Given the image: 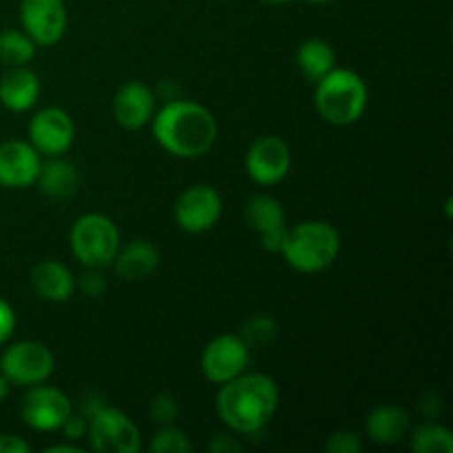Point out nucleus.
Segmentation results:
<instances>
[{"instance_id": "nucleus-33", "label": "nucleus", "mask_w": 453, "mask_h": 453, "mask_svg": "<svg viewBox=\"0 0 453 453\" xmlns=\"http://www.w3.org/2000/svg\"><path fill=\"white\" fill-rule=\"evenodd\" d=\"M286 239H288V226H281V228L268 230V233L261 234V246H264L268 252H279V255H281L283 246H286Z\"/></svg>"}, {"instance_id": "nucleus-19", "label": "nucleus", "mask_w": 453, "mask_h": 453, "mask_svg": "<svg viewBox=\"0 0 453 453\" xmlns=\"http://www.w3.org/2000/svg\"><path fill=\"white\" fill-rule=\"evenodd\" d=\"M113 265L115 273L124 281H140V279H146L150 273H155V268L159 265V252L146 239H135L124 248L119 246Z\"/></svg>"}, {"instance_id": "nucleus-20", "label": "nucleus", "mask_w": 453, "mask_h": 453, "mask_svg": "<svg viewBox=\"0 0 453 453\" xmlns=\"http://www.w3.org/2000/svg\"><path fill=\"white\" fill-rule=\"evenodd\" d=\"M35 184L40 186L47 197L51 199H69L71 195H75L80 186V173L69 159H65L62 155L58 157H47V162L40 164V173Z\"/></svg>"}, {"instance_id": "nucleus-23", "label": "nucleus", "mask_w": 453, "mask_h": 453, "mask_svg": "<svg viewBox=\"0 0 453 453\" xmlns=\"http://www.w3.org/2000/svg\"><path fill=\"white\" fill-rule=\"evenodd\" d=\"M38 44L22 29L0 31V62L7 66H25L34 60Z\"/></svg>"}, {"instance_id": "nucleus-4", "label": "nucleus", "mask_w": 453, "mask_h": 453, "mask_svg": "<svg viewBox=\"0 0 453 453\" xmlns=\"http://www.w3.org/2000/svg\"><path fill=\"white\" fill-rule=\"evenodd\" d=\"M314 104L319 115L334 127L358 122L367 109V84L349 69H334L317 82Z\"/></svg>"}, {"instance_id": "nucleus-10", "label": "nucleus", "mask_w": 453, "mask_h": 453, "mask_svg": "<svg viewBox=\"0 0 453 453\" xmlns=\"http://www.w3.org/2000/svg\"><path fill=\"white\" fill-rule=\"evenodd\" d=\"M250 365V348L239 334H219L202 354V372L211 383H228Z\"/></svg>"}, {"instance_id": "nucleus-3", "label": "nucleus", "mask_w": 453, "mask_h": 453, "mask_svg": "<svg viewBox=\"0 0 453 453\" xmlns=\"http://www.w3.org/2000/svg\"><path fill=\"white\" fill-rule=\"evenodd\" d=\"M341 252V234L327 221H301L288 228L286 246L281 255L296 273H323L336 261Z\"/></svg>"}, {"instance_id": "nucleus-31", "label": "nucleus", "mask_w": 453, "mask_h": 453, "mask_svg": "<svg viewBox=\"0 0 453 453\" xmlns=\"http://www.w3.org/2000/svg\"><path fill=\"white\" fill-rule=\"evenodd\" d=\"M106 281L102 274H97L96 268H88V273L82 277V292L91 299H97V296L104 295Z\"/></svg>"}, {"instance_id": "nucleus-36", "label": "nucleus", "mask_w": 453, "mask_h": 453, "mask_svg": "<svg viewBox=\"0 0 453 453\" xmlns=\"http://www.w3.org/2000/svg\"><path fill=\"white\" fill-rule=\"evenodd\" d=\"M44 451H51V453H80L82 449H80L78 445H69V442H65V445H53V447H47Z\"/></svg>"}, {"instance_id": "nucleus-11", "label": "nucleus", "mask_w": 453, "mask_h": 453, "mask_svg": "<svg viewBox=\"0 0 453 453\" xmlns=\"http://www.w3.org/2000/svg\"><path fill=\"white\" fill-rule=\"evenodd\" d=\"M75 124L65 109L47 106L29 122V144L44 157L65 155L73 146Z\"/></svg>"}, {"instance_id": "nucleus-18", "label": "nucleus", "mask_w": 453, "mask_h": 453, "mask_svg": "<svg viewBox=\"0 0 453 453\" xmlns=\"http://www.w3.org/2000/svg\"><path fill=\"white\" fill-rule=\"evenodd\" d=\"M365 434L376 445H396L410 434V414L392 403L374 407L365 418Z\"/></svg>"}, {"instance_id": "nucleus-39", "label": "nucleus", "mask_w": 453, "mask_h": 453, "mask_svg": "<svg viewBox=\"0 0 453 453\" xmlns=\"http://www.w3.org/2000/svg\"><path fill=\"white\" fill-rule=\"evenodd\" d=\"M310 3H332V0H310Z\"/></svg>"}, {"instance_id": "nucleus-22", "label": "nucleus", "mask_w": 453, "mask_h": 453, "mask_svg": "<svg viewBox=\"0 0 453 453\" xmlns=\"http://www.w3.org/2000/svg\"><path fill=\"white\" fill-rule=\"evenodd\" d=\"M246 221L257 234L286 226V211L273 195H255L246 203Z\"/></svg>"}, {"instance_id": "nucleus-38", "label": "nucleus", "mask_w": 453, "mask_h": 453, "mask_svg": "<svg viewBox=\"0 0 453 453\" xmlns=\"http://www.w3.org/2000/svg\"><path fill=\"white\" fill-rule=\"evenodd\" d=\"M264 3H268V4H286V3H290V0H264Z\"/></svg>"}, {"instance_id": "nucleus-15", "label": "nucleus", "mask_w": 453, "mask_h": 453, "mask_svg": "<svg viewBox=\"0 0 453 453\" xmlns=\"http://www.w3.org/2000/svg\"><path fill=\"white\" fill-rule=\"evenodd\" d=\"M155 115V93L149 84L140 80H131L113 97V118L127 131L150 124Z\"/></svg>"}, {"instance_id": "nucleus-7", "label": "nucleus", "mask_w": 453, "mask_h": 453, "mask_svg": "<svg viewBox=\"0 0 453 453\" xmlns=\"http://www.w3.org/2000/svg\"><path fill=\"white\" fill-rule=\"evenodd\" d=\"M56 358L44 343L38 341H18L0 354V372L18 388L44 383L53 374Z\"/></svg>"}, {"instance_id": "nucleus-16", "label": "nucleus", "mask_w": 453, "mask_h": 453, "mask_svg": "<svg viewBox=\"0 0 453 453\" xmlns=\"http://www.w3.org/2000/svg\"><path fill=\"white\" fill-rule=\"evenodd\" d=\"M40 80L29 66H9L0 78V104L12 113H25L38 102Z\"/></svg>"}, {"instance_id": "nucleus-5", "label": "nucleus", "mask_w": 453, "mask_h": 453, "mask_svg": "<svg viewBox=\"0 0 453 453\" xmlns=\"http://www.w3.org/2000/svg\"><path fill=\"white\" fill-rule=\"evenodd\" d=\"M71 252L84 268L102 270L113 264L119 246V230L113 219L100 212L78 217L71 228Z\"/></svg>"}, {"instance_id": "nucleus-28", "label": "nucleus", "mask_w": 453, "mask_h": 453, "mask_svg": "<svg viewBox=\"0 0 453 453\" xmlns=\"http://www.w3.org/2000/svg\"><path fill=\"white\" fill-rule=\"evenodd\" d=\"M361 449V436L357 432H348V429H341V432L332 434L326 442V451L330 453H358Z\"/></svg>"}, {"instance_id": "nucleus-30", "label": "nucleus", "mask_w": 453, "mask_h": 453, "mask_svg": "<svg viewBox=\"0 0 453 453\" xmlns=\"http://www.w3.org/2000/svg\"><path fill=\"white\" fill-rule=\"evenodd\" d=\"M208 449L212 453H239L243 449V445L237 441L234 432H226V434H215L211 445H208Z\"/></svg>"}, {"instance_id": "nucleus-27", "label": "nucleus", "mask_w": 453, "mask_h": 453, "mask_svg": "<svg viewBox=\"0 0 453 453\" xmlns=\"http://www.w3.org/2000/svg\"><path fill=\"white\" fill-rule=\"evenodd\" d=\"M149 414L155 423L159 425H173L181 414V407L180 401H177L173 394L162 392L157 396L150 398V405H149Z\"/></svg>"}, {"instance_id": "nucleus-24", "label": "nucleus", "mask_w": 453, "mask_h": 453, "mask_svg": "<svg viewBox=\"0 0 453 453\" xmlns=\"http://www.w3.org/2000/svg\"><path fill=\"white\" fill-rule=\"evenodd\" d=\"M411 451L416 453H453L451 429L438 423H425L411 434Z\"/></svg>"}, {"instance_id": "nucleus-1", "label": "nucleus", "mask_w": 453, "mask_h": 453, "mask_svg": "<svg viewBox=\"0 0 453 453\" xmlns=\"http://www.w3.org/2000/svg\"><path fill=\"white\" fill-rule=\"evenodd\" d=\"M279 407V388L268 374H239L221 383L215 410L221 423L234 434L255 436L273 420Z\"/></svg>"}, {"instance_id": "nucleus-26", "label": "nucleus", "mask_w": 453, "mask_h": 453, "mask_svg": "<svg viewBox=\"0 0 453 453\" xmlns=\"http://www.w3.org/2000/svg\"><path fill=\"white\" fill-rule=\"evenodd\" d=\"M279 334V326L274 319L270 317H252L250 321L243 326L242 330V339L246 341L248 348H261V345H268L270 341L277 339Z\"/></svg>"}, {"instance_id": "nucleus-21", "label": "nucleus", "mask_w": 453, "mask_h": 453, "mask_svg": "<svg viewBox=\"0 0 453 453\" xmlns=\"http://www.w3.org/2000/svg\"><path fill=\"white\" fill-rule=\"evenodd\" d=\"M296 65L305 80L317 84L323 75H327L336 66V51L326 40L310 38L296 49Z\"/></svg>"}, {"instance_id": "nucleus-13", "label": "nucleus", "mask_w": 453, "mask_h": 453, "mask_svg": "<svg viewBox=\"0 0 453 453\" xmlns=\"http://www.w3.org/2000/svg\"><path fill=\"white\" fill-rule=\"evenodd\" d=\"M292 166L290 146L277 135L257 140L246 153V171L259 186H274L286 180Z\"/></svg>"}, {"instance_id": "nucleus-25", "label": "nucleus", "mask_w": 453, "mask_h": 453, "mask_svg": "<svg viewBox=\"0 0 453 453\" xmlns=\"http://www.w3.org/2000/svg\"><path fill=\"white\" fill-rule=\"evenodd\" d=\"M193 449L195 447L190 438L173 425H162V429L150 441V451L153 453H190Z\"/></svg>"}, {"instance_id": "nucleus-8", "label": "nucleus", "mask_w": 453, "mask_h": 453, "mask_svg": "<svg viewBox=\"0 0 453 453\" xmlns=\"http://www.w3.org/2000/svg\"><path fill=\"white\" fill-rule=\"evenodd\" d=\"M73 410V403L62 389L44 383L31 385L20 403L22 423L35 432H58Z\"/></svg>"}, {"instance_id": "nucleus-2", "label": "nucleus", "mask_w": 453, "mask_h": 453, "mask_svg": "<svg viewBox=\"0 0 453 453\" xmlns=\"http://www.w3.org/2000/svg\"><path fill=\"white\" fill-rule=\"evenodd\" d=\"M150 122H153V135L157 144L175 157H202L217 142L215 115L199 102H166Z\"/></svg>"}, {"instance_id": "nucleus-17", "label": "nucleus", "mask_w": 453, "mask_h": 453, "mask_svg": "<svg viewBox=\"0 0 453 453\" xmlns=\"http://www.w3.org/2000/svg\"><path fill=\"white\" fill-rule=\"evenodd\" d=\"M31 283L40 299L51 303H65L73 296L75 279L65 264L56 259H44L31 273Z\"/></svg>"}, {"instance_id": "nucleus-32", "label": "nucleus", "mask_w": 453, "mask_h": 453, "mask_svg": "<svg viewBox=\"0 0 453 453\" xmlns=\"http://www.w3.org/2000/svg\"><path fill=\"white\" fill-rule=\"evenodd\" d=\"M60 429H62V432H65V436L69 438V441H80V438L87 436L88 420L84 418V416L75 414V410H73V414H71L69 418H66V423L62 425Z\"/></svg>"}, {"instance_id": "nucleus-12", "label": "nucleus", "mask_w": 453, "mask_h": 453, "mask_svg": "<svg viewBox=\"0 0 453 453\" xmlns=\"http://www.w3.org/2000/svg\"><path fill=\"white\" fill-rule=\"evenodd\" d=\"M20 22L38 47H51L65 35L69 16L62 0H22Z\"/></svg>"}, {"instance_id": "nucleus-37", "label": "nucleus", "mask_w": 453, "mask_h": 453, "mask_svg": "<svg viewBox=\"0 0 453 453\" xmlns=\"http://www.w3.org/2000/svg\"><path fill=\"white\" fill-rule=\"evenodd\" d=\"M9 392H12V383H9L7 376H4L3 372H0V403H3L4 398L9 396Z\"/></svg>"}, {"instance_id": "nucleus-34", "label": "nucleus", "mask_w": 453, "mask_h": 453, "mask_svg": "<svg viewBox=\"0 0 453 453\" xmlns=\"http://www.w3.org/2000/svg\"><path fill=\"white\" fill-rule=\"evenodd\" d=\"M0 453H31V445L13 434H0Z\"/></svg>"}, {"instance_id": "nucleus-9", "label": "nucleus", "mask_w": 453, "mask_h": 453, "mask_svg": "<svg viewBox=\"0 0 453 453\" xmlns=\"http://www.w3.org/2000/svg\"><path fill=\"white\" fill-rule=\"evenodd\" d=\"M224 212V199L211 184H195L186 188L175 202V221L190 234L215 228Z\"/></svg>"}, {"instance_id": "nucleus-14", "label": "nucleus", "mask_w": 453, "mask_h": 453, "mask_svg": "<svg viewBox=\"0 0 453 453\" xmlns=\"http://www.w3.org/2000/svg\"><path fill=\"white\" fill-rule=\"evenodd\" d=\"M42 164V155L29 140H7L0 144V186L3 188H27L35 184Z\"/></svg>"}, {"instance_id": "nucleus-35", "label": "nucleus", "mask_w": 453, "mask_h": 453, "mask_svg": "<svg viewBox=\"0 0 453 453\" xmlns=\"http://www.w3.org/2000/svg\"><path fill=\"white\" fill-rule=\"evenodd\" d=\"M102 407H104V403H102V398L97 396V394L88 392L80 398V416H84L87 420L91 418L97 410H102Z\"/></svg>"}, {"instance_id": "nucleus-6", "label": "nucleus", "mask_w": 453, "mask_h": 453, "mask_svg": "<svg viewBox=\"0 0 453 453\" xmlns=\"http://www.w3.org/2000/svg\"><path fill=\"white\" fill-rule=\"evenodd\" d=\"M88 445L97 453H140V427L118 407H102L88 418Z\"/></svg>"}, {"instance_id": "nucleus-29", "label": "nucleus", "mask_w": 453, "mask_h": 453, "mask_svg": "<svg viewBox=\"0 0 453 453\" xmlns=\"http://www.w3.org/2000/svg\"><path fill=\"white\" fill-rule=\"evenodd\" d=\"M16 332V312L4 299H0V345L7 343Z\"/></svg>"}]
</instances>
